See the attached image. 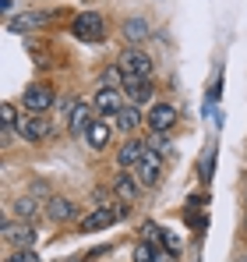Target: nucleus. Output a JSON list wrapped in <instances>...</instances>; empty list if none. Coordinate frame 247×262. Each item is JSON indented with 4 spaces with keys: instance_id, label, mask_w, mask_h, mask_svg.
Segmentation results:
<instances>
[{
    "instance_id": "obj_1",
    "label": "nucleus",
    "mask_w": 247,
    "mask_h": 262,
    "mask_svg": "<svg viewBox=\"0 0 247 262\" xmlns=\"http://www.w3.org/2000/svg\"><path fill=\"white\" fill-rule=\"evenodd\" d=\"M120 71L127 78H149V75H152V57H149L145 50L131 46V50L120 53Z\"/></svg>"
},
{
    "instance_id": "obj_2",
    "label": "nucleus",
    "mask_w": 247,
    "mask_h": 262,
    "mask_svg": "<svg viewBox=\"0 0 247 262\" xmlns=\"http://www.w3.org/2000/svg\"><path fill=\"white\" fill-rule=\"evenodd\" d=\"M71 32H75L78 39H85V43H99V39H103V32H106L103 14H95V11H85V14H78Z\"/></svg>"
},
{
    "instance_id": "obj_3",
    "label": "nucleus",
    "mask_w": 247,
    "mask_h": 262,
    "mask_svg": "<svg viewBox=\"0 0 247 262\" xmlns=\"http://www.w3.org/2000/svg\"><path fill=\"white\" fill-rule=\"evenodd\" d=\"M120 216H127V206H117V209H110V206H99V209H92V213L82 220V234H95V230H103V227L117 223Z\"/></svg>"
},
{
    "instance_id": "obj_4",
    "label": "nucleus",
    "mask_w": 247,
    "mask_h": 262,
    "mask_svg": "<svg viewBox=\"0 0 247 262\" xmlns=\"http://www.w3.org/2000/svg\"><path fill=\"white\" fill-rule=\"evenodd\" d=\"M18 135L21 138H29V142H46L50 135H53V124L42 117V114H29V117H18Z\"/></svg>"
},
{
    "instance_id": "obj_5",
    "label": "nucleus",
    "mask_w": 247,
    "mask_h": 262,
    "mask_svg": "<svg viewBox=\"0 0 247 262\" xmlns=\"http://www.w3.org/2000/svg\"><path fill=\"white\" fill-rule=\"evenodd\" d=\"M134 177L141 181V188H156L159 184V177H163V156H156L152 149L145 152V160L134 167Z\"/></svg>"
},
{
    "instance_id": "obj_6",
    "label": "nucleus",
    "mask_w": 247,
    "mask_h": 262,
    "mask_svg": "<svg viewBox=\"0 0 247 262\" xmlns=\"http://www.w3.org/2000/svg\"><path fill=\"white\" fill-rule=\"evenodd\" d=\"M42 25H50V14H46V11H25V14L7 18V29H11V32H36Z\"/></svg>"
},
{
    "instance_id": "obj_7",
    "label": "nucleus",
    "mask_w": 247,
    "mask_h": 262,
    "mask_svg": "<svg viewBox=\"0 0 247 262\" xmlns=\"http://www.w3.org/2000/svg\"><path fill=\"white\" fill-rule=\"evenodd\" d=\"M145 152H149V145H145L141 138H127L120 145V152H117V163H120L124 170H134V167L145 160Z\"/></svg>"
},
{
    "instance_id": "obj_8",
    "label": "nucleus",
    "mask_w": 247,
    "mask_h": 262,
    "mask_svg": "<svg viewBox=\"0 0 247 262\" xmlns=\"http://www.w3.org/2000/svg\"><path fill=\"white\" fill-rule=\"evenodd\" d=\"M92 106H95V110H99L106 121H110V117H117V114L124 110L120 89H99V92H95V99H92Z\"/></svg>"
},
{
    "instance_id": "obj_9",
    "label": "nucleus",
    "mask_w": 247,
    "mask_h": 262,
    "mask_svg": "<svg viewBox=\"0 0 247 262\" xmlns=\"http://www.w3.org/2000/svg\"><path fill=\"white\" fill-rule=\"evenodd\" d=\"M145 121H149V128H152V131H163V135H166V131L177 124V106H169V103H156V106L149 110Z\"/></svg>"
},
{
    "instance_id": "obj_10",
    "label": "nucleus",
    "mask_w": 247,
    "mask_h": 262,
    "mask_svg": "<svg viewBox=\"0 0 247 262\" xmlns=\"http://www.w3.org/2000/svg\"><path fill=\"white\" fill-rule=\"evenodd\" d=\"M4 237H7L11 245H18V248H32V245H36V227L4 220Z\"/></svg>"
},
{
    "instance_id": "obj_11",
    "label": "nucleus",
    "mask_w": 247,
    "mask_h": 262,
    "mask_svg": "<svg viewBox=\"0 0 247 262\" xmlns=\"http://www.w3.org/2000/svg\"><path fill=\"white\" fill-rule=\"evenodd\" d=\"M53 89L50 85H29L25 89V106L32 110V114H42V110H50L53 106Z\"/></svg>"
},
{
    "instance_id": "obj_12",
    "label": "nucleus",
    "mask_w": 247,
    "mask_h": 262,
    "mask_svg": "<svg viewBox=\"0 0 247 262\" xmlns=\"http://www.w3.org/2000/svg\"><path fill=\"white\" fill-rule=\"evenodd\" d=\"M46 216L53 220V223H67V220L78 216V209H75V202H71V199H60V195H53V199L46 202Z\"/></svg>"
},
{
    "instance_id": "obj_13",
    "label": "nucleus",
    "mask_w": 247,
    "mask_h": 262,
    "mask_svg": "<svg viewBox=\"0 0 247 262\" xmlns=\"http://www.w3.org/2000/svg\"><path fill=\"white\" fill-rule=\"evenodd\" d=\"M67 121H71V135H88V128H92V106L88 103H71Z\"/></svg>"
},
{
    "instance_id": "obj_14",
    "label": "nucleus",
    "mask_w": 247,
    "mask_h": 262,
    "mask_svg": "<svg viewBox=\"0 0 247 262\" xmlns=\"http://www.w3.org/2000/svg\"><path fill=\"white\" fill-rule=\"evenodd\" d=\"M113 191L120 195L124 202H134V199H138V191H141V181H138L134 174H127V170H120V174L113 177Z\"/></svg>"
},
{
    "instance_id": "obj_15",
    "label": "nucleus",
    "mask_w": 247,
    "mask_h": 262,
    "mask_svg": "<svg viewBox=\"0 0 247 262\" xmlns=\"http://www.w3.org/2000/svg\"><path fill=\"white\" fill-rule=\"evenodd\" d=\"M124 92L131 96V103H134V106H141V103H149V99H152V92H156V89H152L149 78H127Z\"/></svg>"
},
{
    "instance_id": "obj_16",
    "label": "nucleus",
    "mask_w": 247,
    "mask_h": 262,
    "mask_svg": "<svg viewBox=\"0 0 247 262\" xmlns=\"http://www.w3.org/2000/svg\"><path fill=\"white\" fill-rule=\"evenodd\" d=\"M110 135H113V128H110V121L103 117V121H92V128H88L85 138H88L92 149H106V145H110Z\"/></svg>"
},
{
    "instance_id": "obj_17",
    "label": "nucleus",
    "mask_w": 247,
    "mask_h": 262,
    "mask_svg": "<svg viewBox=\"0 0 247 262\" xmlns=\"http://www.w3.org/2000/svg\"><path fill=\"white\" fill-rule=\"evenodd\" d=\"M124 39L131 46L145 43V39H149V21H145V18H127V21H124Z\"/></svg>"
},
{
    "instance_id": "obj_18",
    "label": "nucleus",
    "mask_w": 247,
    "mask_h": 262,
    "mask_svg": "<svg viewBox=\"0 0 247 262\" xmlns=\"http://www.w3.org/2000/svg\"><path fill=\"white\" fill-rule=\"evenodd\" d=\"M141 121H145V117H141V110H138L134 103H131V106H124L120 114L113 117V124H117V128H120V131H127V135H131V131H134V128H138Z\"/></svg>"
},
{
    "instance_id": "obj_19",
    "label": "nucleus",
    "mask_w": 247,
    "mask_h": 262,
    "mask_svg": "<svg viewBox=\"0 0 247 262\" xmlns=\"http://www.w3.org/2000/svg\"><path fill=\"white\" fill-rule=\"evenodd\" d=\"M149 149H152V152H156V156H173V142H169V138H166L163 131H152V142H149Z\"/></svg>"
},
{
    "instance_id": "obj_20",
    "label": "nucleus",
    "mask_w": 247,
    "mask_h": 262,
    "mask_svg": "<svg viewBox=\"0 0 247 262\" xmlns=\"http://www.w3.org/2000/svg\"><path fill=\"white\" fill-rule=\"evenodd\" d=\"M14 213H18L21 220H36L39 206H36V199H18V202H14Z\"/></svg>"
},
{
    "instance_id": "obj_21",
    "label": "nucleus",
    "mask_w": 247,
    "mask_h": 262,
    "mask_svg": "<svg viewBox=\"0 0 247 262\" xmlns=\"http://www.w3.org/2000/svg\"><path fill=\"white\" fill-rule=\"evenodd\" d=\"M156 259H159V252L152 248V241H141L134 248V262H156Z\"/></svg>"
},
{
    "instance_id": "obj_22",
    "label": "nucleus",
    "mask_w": 247,
    "mask_h": 262,
    "mask_svg": "<svg viewBox=\"0 0 247 262\" xmlns=\"http://www.w3.org/2000/svg\"><path fill=\"white\" fill-rule=\"evenodd\" d=\"M0 117H4V131H11L18 124V110H14V103H4L0 106Z\"/></svg>"
},
{
    "instance_id": "obj_23",
    "label": "nucleus",
    "mask_w": 247,
    "mask_h": 262,
    "mask_svg": "<svg viewBox=\"0 0 247 262\" xmlns=\"http://www.w3.org/2000/svg\"><path fill=\"white\" fill-rule=\"evenodd\" d=\"M7 262H39V255H36L32 248H18V252H14Z\"/></svg>"
},
{
    "instance_id": "obj_24",
    "label": "nucleus",
    "mask_w": 247,
    "mask_h": 262,
    "mask_svg": "<svg viewBox=\"0 0 247 262\" xmlns=\"http://www.w3.org/2000/svg\"><path fill=\"white\" fill-rule=\"evenodd\" d=\"M212 160H215V145H208V152H205V160H202V177H212Z\"/></svg>"
},
{
    "instance_id": "obj_25",
    "label": "nucleus",
    "mask_w": 247,
    "mask_h": 262,
    "mask_svg": "<svg viewBox=\"0 0 247 262\" xmlns=\"http://www.w3.org/2000/svg\"><path fill=\"white\" fill-rule=\"evenodd\" d=\"M163 245L169 248V252H173V255H180V241H177V237H173L169 230H163Z\"/></svg>"
},
{
    "instance_id": "obj_26",
    "label": "nucleus",
    "mask_w": 247,
    "mask_h": 262,
    "mask_svg": "<svg viewBox=\"0 0 247 262\" xmlns=\"http://www.w3.org/2000/svg\"><path fill=\"white\" fill-rule=\"evenodd\" d=\"M156 262H177V255H173V252H159V259Z\"/></svg>"
}]
</instances>
